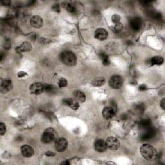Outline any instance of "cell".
I'll return each mask as SVG.
<instances>
[{"label":"cell","instance_id":"30bf717a","mask_svg":"<svg viewBox=\"0 0 165 165\" xmlns=\"http://www.w3.org/2000/svg\"><path fill=\"white\" fill-rule=\"evenodd\" d=\"M108 32L104 29H98L95 32V38L98 40H105L108 38Z\"/></svg>","mask_w":165,"mask_h":165},{"label":"cell","instance_id":"d4e9b609","mask_svg":"<svg viewBox=\"0 0 165 165\" xmlns=\"http://www.w3.org/2000/svg\"><path fill=\"white\" fill-rule=\"evenodd\" d=\"M120 16L119 15H117V14H115V15H113L112 16V21L114 22V23L115 24H117V23H120Z\"/></svg>","mask_w":165,"mask_h":165},{"label":"cell","instance_id":"9c48e42d","mask_svg":"<svg viewBox=\"0 0 165 165\" xmlns=\"http://www.w3.org/2000/svg\"><path fill=\"white\" fill-rule=\"evenodd\" d=\"M30 23L34 28L40 29L43 26V19L39 16H34L31 18Z\"/></svg>","mask_w":165,"mask_h":165},{"label":"cell","instance_id":"f35d334b","mask_svg":"<svg viewBox=\"0 0 165 165\" xmlns=\"http://www.w3.org/2000/svg\"><path fill=\"white\" fill-rule=\"evenodd\" d=\"M128 45H132V43H131V41H128Z\"/></svg>","mask_w":165,"mask_h":165},{"label":"cell","instance_id":"d6a6232c","mask_svg":"<svg viewBox=\"0 0 165 165\" xmlns=\"http://www.w3.org/2000/svg\"><path fill=\"white\" fill-rule=\"evenodd\" d=\"M147 89V87L145 85H141L139 87V90H140V91H145V90H146Z\"/></svg>","mask_w":165,"mask_h":165},{"label":"cell","instance_id":"7402d4cb","mask_svg":"<svg viewBox=\"0 0 165 165\" xmlns=\"http://www.w3.org/2000/svg\"><path fill=\"white\" fill-rule=\"evenodd\" d=\"M105 82V79L103 78H98L97 79H95L94 80L92 81V85L95 87H100L102 86L103 85Z\"/></svg>","mask_w":165,"mask_h":165},{"label":"cell","instance_id":"9a60e30c","mask_svg":"<svg viewBox=\"0 0 165 165\" xmlns=\"http://www.w3.org/2000/svg\"><path fill=\"white\" fill-rule=\"evenodd\" d=\"M115 113L110 106L104 107L102 111L103 117L106 120H109L114 117Z\"/></svg>","mask_w":165,"mask_h":165},{"label":"cell","instance_id":"5bb4252c","mask_svg":"<svg viewBox=\"0 0 165 165\" xmlns=\"http://www.w3.org/2000/svg\"><path fill=\"white\" fill-rule=\"evenodd\" d=\"M63 103L66 105L70 106L73 110H78L79 107V104L77 100L73 98L65 99L63 100Z\"/></svg>","mask_w":165,"mask_h":165},{"label":"cell","instance_id":"f546056e","mask_svg":"<svg viewBox=\"0 0 165 165\" xmlns=\"http://www.w3.org/2000/svg\"><path fill=\"white\" fill-rule=\"evenodd\" d=\"M110 106L111 108L113 109V110L114 111L115 113L117 112V104H116V103L114 102V101H111V102H110Z\"/></svg>","mask_w":165,"mask_h":165},{"label":"cell","instance_id":"484cf974","mask_svg":"<svg viewBox=\"0 0 165 165\" xmlns=\"http://www.w3.org/2000/svg\"><path fill=\"white\" fill-rule=\"evenodd\" d=\"M123 28V27L121 23H117V24H115V25L114 26V31L117 32H120L121 31H122Z\"/></svg>","mask_w":165,"mask_h":165},{"label":"cell","instance_id":"8992f818","mask_svg":"<svg viewBox=\"0 0 165 165\" xmlns=\"http://www.w3.org/2000/svg\"><path fill=\"white\" fill-rule=\"evenodd\" d=\"M123 79L120 76H112L109 81V85L112 89H118L121 88L123 85Z\"/></svg>","mask_w":165,"mask_h":165},{"label":"cell","instance_id":"7c38bea8","mask_svg":"<svg viewBox=\"0 0 165 165\" xmlns=\"http://www.w3.org/2000/svg\"><path fill=\"white\" fill-rule=\"evenodd\" d=\"M21 153L25 158H31L34 153V149L29 145H23L21 147Z\"/></svg>","mask_w":165,"mask_h":165},{"label":"cell","instance_id":"d590c367","mask_svg":"<svg viewBox=\"0 0 165 165\" xmlns=\"http://www.w3.org/2000/svg\"><path fill=\"white\" fill-rule=\"evenodd\" d=\"M164 104H165V100H164V98L163 99V100H161V108H163V110H164L165 108V106H164Z\"/></svg>","mask_w":165,"mask_h":165},{"label":"cell","instance_id":"4316f807","mask_svg":"<svg viewBox=\"0 0 165 165\" xmlns=\"http://www.w3.org/2000/svg\"><path fill=\"white\" fill-rule=\"evenodd\" d=\"M145 106L143 104H139L138 105H137L136 110L138 112H142L145 110Z\"/></svg>","mask_w":165,"mask_h":165},{"label":"cell","instance_id":"7a4b0ae2","mask_svg":"<svg viewBox=\"0 0 165 165\" xmlns=\"http://www.w3.org/2000/svg\"><path fill=\"white\" fill-rule=\"evenodd\" d=\"M61 61L65 65L68 66H74L76 64L77 57L72 52L64 51L60 54Z\"/></svg>","mask_w":165,"mask_h":165},{"label":"cell","instance_id":"4dcf8cb0","mask_svg":"<svg viewBox=\"0 0 165 165\" xmlns=\"http://www.w3.org/2000/svg\"><path fill=\"white\" fill-rule=\"evenodd\" d=\"M52 9H53V10L55 11V12H60V7H59V4L54 5V6L52 7Z\"/></svg>","mask_w":165,"mask_h":165},{"label":"cell","instance_id":"1f68e13d","mask_svg":"<svg viewBox=\"0 0 165 165\" xmlns=\"http://www.w3.org/2000/svg\"><path fill=\"white\" fill-rule=\"evenodd\" d=\"M1 3L2 5H7V6H8V5H10L11 4V2L9 1V0H4V1H1Z\"/></svg>","mask_w":165,"mask_h":165},{"label":"cell","instance_id":"ac0fdd59","mask_svg":"<svg viewBox=\"0 0 165 165\" xmlns=\"http://www.w3.org/2000/svg\"><path fill=\"white\" fill-rule=\"evenodd\" d=\"M151 124H152L151 120L148 119V118H146V119H142L141 121L139 123V129H141V130H144L145 129L152 126Z\"/></svg>","mask_w":165,"mask_h":165},{"label":"cell","instance_id":"d6986e66","mask_svg":"<svg viewBox=\"0 0 165 165\" xmlns=\"http://www.w3.org/2000/svg\"><path fill=\"white\" fill-rule=\"evenodd\" d=\"M17 50L20 52H29L32 50V45L29 42H23L20 46H18Z\"/></svg>","mask_w":165,"mask_h":165},{"label":"cell","instance_id":"8fae6325","mask_svg":"<svg viewBox=\"0 0 165 165\" xmlns=\"http://www.w3.org/2000/svg\"><path fill=\"white\" fill-rule=\"evenodd\" d=\"M107 145L106 141L102 139H97L95 142V149L98 152H103L106 150Z\"/></svg>","mask_w":165,"mask_h":165},{"label":"cell","instance_id":"3957f363","mask_svg":"<svg viewBox=\"0 0 165 165\" xmlns=\"http://www.w3.org/2000/svg\"><path fill=\"white\" fill-rule=\"evenodd\" d=\"M56 136L57 132L56 130L52 128H48L43 132L41 140L44 143H50L56 138Z\"/></svg>","mask_w":165,"mask_h":165},{"label":"cell","instance_id":"4fadbf2b","mask_svg":"<svg viewBox=\"0 0 165 165\" xmlns=\"http://www.w3.org/2000/svg\"><path fill=\"white\" fill-rule=\"evenodd\" d=\"M130 27L134 31H139L141 28L142 21L139 18H134L130 21Z\"/></svg>","mask_w":165,"mask_h":165},{"label":"cell","instance_id":"52a82bcc","mask_svg":"<svg viewBox=\"0 0 165 165\" xmlns=\"http://www.w3.org/2000/svg\"><path fill=\"white\" fill-rule=\"evenodd\" d=\"M107 148L111 150H116L120 147V141L119 139L114 137H110L106 139Z\"/></svg>","mask_w":165,"mask_h":165},{"label":"cell","instance_id":"ba28073f","mask_svg":"<svg viewBox=\"0 0 165 165\" xmlns=\"http://www.w3.org/2000/svg\"><path fill=\"white\" fill-rule=\"evenodd\" d=\"M30 91L32 94L40 95L44 91V85L41 82H35L30 87Z\"/></svg>","mask_w":165,"mask_h":165},{"label":"cell","instance_id":"2e32d148","mask_svg":"<svg viewBox=\"0 0 165 165\" xmlns=\"http://www.w3.org/2000/svg\"><path fill=\"white\" fill-rule=\"evenodd\" d=\"M62 6L65 8L66 10L70 13L75 14L78 11L76 4L72 2H63L62 3Z\"/></svg>","mask_w":165,"mask_h":165},{"label":"cell","instance_id":"277c9868","mask_svg":"<svg viewBox=\"0 0 165 165\" xmlns=\"http://www.w3.org/2000/svg\"><path fill=\"white\" fill-rule=\"evenodd\" d=\"M142 134H141L140 138L142 141H146V140H148L153 138V137H155L156 134V131L154 128H153L152 126L148 128L145 130H142Z\"/></svg>","mask_w":165,"mask_h":165},{"label":"cell","instance_id":"603a6c76","mask_svg":"<svg viewBox=\"0 0 165 165\" xmlns=\"http://www.w3.org/2000/svg\"><path fill=\"white\" fill-rule=\"evenodd\" d=\"M56 89L53 85H44V91L48 93H54L56 92Z\"/></svg>","mask_w":165,"mask_h":165},{"label":"cell","instance_id":"e0dca14e","mask_svg":"<svg viewBox=\"0 0 165 165\" xmlns=\"http://www.w3.org/2000/svg\"><path fill=\"white\" fill-rule=\"evenodd\" d=\"M12 88V82L10 79H5L3 81L1 85V92L3 93H6L9 92Z\"/></svg>","mask_w":165,"mask_h":165},{"label":"cell","instance_id":"83f0119b","mask_svg":"<svg viewBox=\"0 0 165 165\" xmlns=\"http://www.w3.org/2000/svg\"><path fill=\"white\" fill-rule=\"evenodd\" d=\"M100 58L101 59L102 61H104V60L108 59V56L105 53V52H100Z\"/></svg>","mask_w":165,"mask_h":165},{"label":"cell","instance_id":"cb8c5ba5","mask_svg":"<svg viewBox=\"0 0 165 165\" xmlns=\"http://www.w3.org/2000/svg\"><path fill=\"white\" fill-rule=\"evenodd\" d=\"M68 84V81L65 78H61L59 80L58 82V85L59 88H63L67 87V85Z\"/></svg>","mask_w":165,"mask_h":165},{"label":"cell","instance_id":"e575fe53","mask_svg":"<svg viewBox=\"0 0 165 165\" xmlns=\"http://www.w3.org/2000/svg\"><path fill=\"white\" fill-rule=\"evenodd\" d=\"M110 64V61L109 59L103 61V65L104 66H108Z\"/></svg>","mask_w":165,"mask_h":165},{"label":"cell","instance_id":"ffe728a7","mask_svg":"<svg viewBox=\"0 0 165 165\" xmlns=\"http://www.w3.org/2000/svg\"><path fill=\"white\" fill-rule=\"evenodd\" d=\"M74 96H75L76 100L80 101V102L83 103L86 100V95L80 90H76V91L74 92Z\"/></svg>","mask_w":165,"mask_h":165},{"label":"cell","instance_id":"5b68a950","mask_svg":"<svg viewBox=\"0 0 165 165\" xmlns=\"http://www.w3.org/2000/svg\"><path fill=\"white\" fill-rule=\"evenodd\" d=\"M68 142L67 139L63 137H59L57 138L55 142V148L59 152H64L67 148Z\"/></svg>","mask_w":165,"mask_h":165},{"label":"cell","instance_id":"f1b7e54d","mask_svg":"<svg viewBox=\"0 0 165 165\" xmlns=\"http://www.w3.org/2000/svg\"><path fill=\"white\" fill-rule=\"evenodd\" d=\"M0 131H1V135H3L6 132V126L3 123H0Z\"/></svg>","mask_w":165,"mask_h":165},{"label":"cell","instance_id":"74e56055","mask_svg":"<svg viewBox=\"0 0 165 165\" xmlns=\"http://www.w3.org/2000/svg\"><path fill=\"white\" fill-rule=\"evenodd\" d=\"M62 164H69L70 163H69V161H66L65 162H63V163H62Z\"/></svg>","mask_w":165,"mask_h":165},{"label":"cell","instance_id":"8d00e7d4","mask_svg":"<svg viewBox=\"0 0 165 165\" xmlns=\"http://www.w3.org/2000/svg\"><path fill=\"white\" fill-rule=\"evenodd\" d=\"M55 155V153L53 152H46V156H48V157H52V156H54Z\"/></svg>","mask_w":165,"mask_h":165},{"label":"cell","instance_id":"836d02e7","mask_svg":"<svg viewBox=\"0 0 165 165\" xmlns=\"http://www.w3.org/2000/svg\"><path fill=\"white\" fill-rule=\"evenodd\" d=\"M27 74L26 72H23V71H21V72H20L18 73V77L19 78H23V77L27 76Z\"/></svg>","mask_w":165,"mask_h":165},{"label":"cell","instance_id":"6da1fadb","mask_svg":"<svg viewBox=\"0 0 165 165\" xmlns=\"http://www.w3.org/2000/svg\"><path fill=\"white\" fill-rule=\"evenodd\" d=\"M140 153L142 158L147 160H153L156 158L157 152L152 146L148 144L142 145L140 148Z\"/></svg>","mask_w":165,"mask_h":165},{"label":"cell","instance_id":"44dd1931","mask_svg":"<svg viewBox=\"0 0 165 165\" xmlns=\"http://www.w3.org/2000/svg\"><path fill=\"white\" fill-rule=\"evenodd\" d=\"M164 59L161 56H154L150 59V63H152V65H160L163 63Z\"/></svg>","mask_w":165,"mask_h":165}]
</instances>
